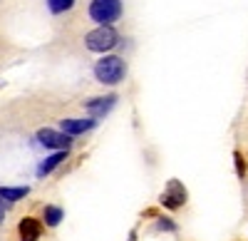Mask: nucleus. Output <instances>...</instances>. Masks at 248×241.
Wrapping results in <instances>:
<instances>
[{
	"label": "nucleus",
	"mask_w": 248,
	"mask_h": 241,
	"mask_svg": "<svg viewBox=\"0 0 248 241\" xmlns=\"http://www.w3.org/2000/svg\"><path fill=\"white\" fill-rule=\"evenodd\" d=\"M30 189L28 187H0V199H8V202H17V199H23Z\"/></svg>",
	"instance_id": "obj_10"
},
{
	"label": "nucleus",
	"mask_w": 248,
	"mask_h": 241,
	"mask_svg": "<svg viewBox=\"0 0 248 241\" xmlns=\"http://www.w3.org/2000/svg\"><path fill=\"white\" fill-rule=\"evenodd\" d=\"M75 5V0H47V8L52 10V13H65V10H70Z\"/></svg>",
	"instance_id": "obj_12"
},
{
	"label": "nucleus",
	"mask_w": 248,
	"mask_h": 241,
	"mask_svg": "<svg viewBox=\"0 0 248 241\" xmlns=\"http://www.w3.org/2000/svg\"><path fill=\"white\" fill-rule=\"evenodd\" d=\"M37 139H40V145H43V147H50V149H67L72 145V134L55 132V129H40Z\"/></svg>",
	"instance_id": "obj_4"
},
{
	"label": "nucleus",
	"mask_w": 248,
	"mask_h": 241,
	"mask_svg": "<svg viewBox=\"0 0 248 241\" xmlns=\"http://www.w3.org/2000/svg\"><path fill=\"white\" fill-rule=\"evenodd\" d=\"M65 159H67V149H57L52 157H47L45 159V162L43 164H40V169H37V174L40 177H45V174H50L57 164H62V162H65Z\"/></svg>",
	"instance_id": "obj_9"
},
{
	"label": "nucleus",
	"mask_w": 248,
	"mask_h": 241,
	"mask_svg": "<svg viewBox=\"0 0 248 241\" xmlns=\"http://www.w3.org/2000/svg\"><path fill=\"white\" fill-rule=\"evenodd\" d=\"M124 72H127V67H124V60L117 57V55L102 57L99 63L94 65V77L99 80L102 85H117L119 80H124Z\"/></svg>",
	"instance_id": "obj_1"
},
{
	"label": "nucleus",
	"mask_w": 248,
	"mask_h": 241,
	"mask_svg": "<svg viewBox=\"0 0 248 241\" xmlns=\"http://www.w3.org/2000/svg\"><path fill=\"white\" fill-rule=\"evenodd\" d=\"M122 15V0H92L90 3V17L99 25H109Z\"/></svg>",
	"instance_id": "obj_3"
},
{
	"label": "nucleus",
	"mask_w": 248,
	"mask_h": 241,
	"mask_svg": "<svg viewBox=\"0 0 248 241\" xmlns=\"http://www.w3.org/2000/svg\"><path fill=\"white\" fill-rule=\"evenodd\" d=\"M17 231H20V241H37L43 226H40L37 219H30V216H28V219H23V222H20Z\"/></svg>",
	"instance_id": "obj_7"
},
{
	"label": "nucleus",
	"mask_w": 248,
	"mask_h": 241,
	"mask_svg": "<svg viewBox=\"0 0 248 241\" xmlns=\"http://www.w3.org/2000/svg\"><path fill=\"white\" fill-rule=\"evenodd\" d=\"M184 202H186V189H184V184L176 182V179H171L169 187L164 189V194H161V204L169 207V209H179V207H184Z\"/></svg>",
	"instance_id": "obj_5"
},
{
	"label": "nucleus",
	"mask_w": 248,
	"mask_h": 241,
	"mask_svg": "<svg viewBox=\"0 0 248 241\" xmlns=\"http://www.w3.org/2000/svg\"><path fill=\"white\" fill-rule=\"evenodd\" d=\"M117 43H119V35L109 25H99L97 30L87 32V37H85V45L92 52H107V50L117 48Z\"/></svg>",
	"instance_id": "obj_2"
},
{
	"label": "nucleus",
	"mask_w": 248,
	"mask_h": 241,
	"mask_svg": "<svg viewBox=\"0 0 248 241\" xmlns=\"http://www.w3.org/2000/svg\"><path fill=\"white\" fill-rule=\"evenodd\" d=\"M0 219H3V209H0Z\"/></svg>",
	"instance_id": "obj_13"
},
{
	"label": "nucleus",
	"mask_w": 248,
	"mask_h": 241,
	"mask_svg": "<svg viewBox=\"0 0 248 241\" xmlns=\"http://www.w3.org/2000/svg\"><path fill=\"white\" fill-rule=\"evenodd\" d=\"M62 222V209L57 207H45V224L47 226H57Z\"/></svg>",
	"instance_id": "obj_11"
},
{
	"label": "nucleus",
	"mask_w": 248,
	"mask_h": 241,
	"mask_svg": "<svg viewBox=\"0 0 248 241\" xmlns=\"http://www.w3.org/2000/svg\"><path fill=\"white\" fill-rule=\"evenodd\" d=\"M114 102H117L114 95H109V97H94V99H90L85 107H87V112L97 119V117H102V114H107V112L114 107Z\"/></svg>",
	"instance_id": "obj_6"
},
{
	"label": "nucleus",
	"mask_w": 248,
	"mask_h": 241,
	"mask_svg": "<svg viewBox=\"0 0 248 241\" xmlns=\"http://www.w3.org/2000/svg\"><path fill=\"white\" fill-rule=\"evenodd\" d=\"M94 117L92 119H62V132L67 134H82V132H90L94 127Z\"/></svg>",
	"instance_id": "obj_8"
}]
</instances>
